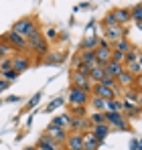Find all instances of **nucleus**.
Masks as SVG:
<instances>
[{"label":"nucleus","instance_id":"45","mask_svg":"<svg viewBox=\"0 0 142 150\" xmlns=\"http://www.w3.org/2000/svg\"><path fill=\"white\" fill-rule=\"evenodd\" d=\"M23 150H37V146H26V148H23Z\"/></svg>","mask_w":142,"mask_h":150},{"label":"nucleus","instance_id":"23","mask_svg":"<svg viewBox=\"0 0 142 150\" xmlns=\"http://www.w3.org/2000/svg\"><path fill=\"white\" fill-rule=\"evenodd\" d=\"M124 101H126V103H134V105H138V101H140V91H138L136 87L126 89V91H124Z\"/></svg>","mask_w":142,"mask_h":150},{"label":"nucleus","instance_id":"39","mask_svg":"<svg viewBox=\"0 0 142 150\" xmlns=\"http://www.w3.org/2000/svg\"><path fill=\"white\" fill-rule=\"evenodd\" d=\"M57 37H59L57 28H53V26H51V28L47 30V41H49V43H51V41H57Z\"/></svg>","mask_w":142,"mask_h":150},{"label":"nucleus","instance_id":"30","mask_svg":"<svg viewBox=\"0 0 142 150\" xmlns=\"http://www.w3.org/2000/svg\"><path fill=\"white\" fill-rule=\"evenodd\" d=\"M140 59V53L136 49H132V51H128L126 53V57H124V65H130V63H136Z\"/></svg>","mask_w":142,"mask_h":150},{"label":"nucleus","instance_id":"32","mask_svg":"<svg viewBox=\"0 0 142 150\" xmlns=\"http://www.w3.org/2000/svg\"><path fill=\"white\" fill-rule=\"evenodd\" d=\"M89 124H92V128H94V126H99V124H106V118H104V114H99V112H94V114L89 116Z\"/></svg>","mask_w":142,"mask_h":150},{"label":"nucleus","instance_id":"1","mask_svg":"<svg viewBox=\"0 0 142 150\" xmlns=\"http://www.w3.org/2000/svg\"><path fill=\"white\" fill-rule=\"evenodd\" d=\"M28 51L31 53H35V55H39V57H45L49 55V41L47 37L41 33V30H37V33H33L28 39Z\"/></svg>","mask_w":142,"mask_h":150},{"label":"nucleus","instance_id":"4","mask_svg":"<svg viewBox=\"0 0 142 150\" xmlns=\"http://www.w3.org/2000/svg\"><path fill=\"white\" fill-rule=\"evenodd\" d=\"M0 43H6L10 49L14 51H28V41L21 37V35H16L14 30H10V33H6L2 39H0Z\"/></svg>","mask_w":142,"mask_h":150},{"label":"nucleus","instance_id":"42","mask_svg":"<svg viewBox=\"0 0 142 150\" xmlns=\"http://www.w3.org/2000/svg\"><path fill=\"white\" fill-rule=\"evenodd\" d=\"M136 87H138V91L142 93V75H138V77H136Z\"/></svg>","mask_w":142,"mask_h":150},{"label":"nucleus","instance_id":"37","mask_svg":"<svg viewBox=\"0 0 142 150\" xmlns=\"http://www.w3.org/2000/svg\"><path fill=\"white\" fill-rule=\"evenodd\" d=\"M55 59H45V65H61L63 61H65V57L63 55H53Z\"/></svg>","mask_w":142,"mask_h":150},{"label":"nucleus","instance_id":"26","mask_svg":"<svg viewBox=\"0 0 142 150\" xmlns=\"http://www.w3.org/2000/svg\"><path fill=\"white\" fill-rule=\"evenodd\" d=\"M106 77V69L104 67H99V65H95L94 69L89 71V79H92V83H102V79Z\"/></svg>","mask_w":142,"mask_h":150},{"label":"nucleus","instance_id":"27","mask_svg":"<svg viewBox=\"0 0 142 150\" xmlns=\"http://www.w3.org/2000/svg\"><path fill=\"white\" fill-rule=\"evenodd\" d=\"M132 49H134V47L130 45V41H128V39H122V41H118V43H114V45H112V51H118V53H124V55H126L128 51H132Z\"/></svg>","mask_w":142,"mask_h":150},{"label":"nucleus","instance_id":"19","mask_svg":"<svg viewBox=\"0 0 142 150\" xmlns=\"http://www.w3.org/2000/svg\"><path fill=\"white\" fill-rule=\"evenodd\" d=\"M102 146V142L95 138L92 132H85L83 134V150H97Z\"/></svg>","mask_w":142,"mask_h":150},{"label":"nucleus","instance_id":"6","mask_svg":"<svg viewBox=\"0 0 142 150\" xmlns=\"http://www.w3.org/2000/svg\"><path fill=\"white\" fill-rule=\"evenodd\" d=\"M69 79H71V87H79V89H83V91L92 93L94 83H92L89 75H83V73H79V71H71Z\"/></svg>","mask_w":142,"mask_h":150},{"label":"nucleus","instance_id":"12","mask_svg":"<svg viewBox=\"0 0 142 150\" xmlns=\"http://www.w3.org/2000/svg\"><path fill=\"white\" fill-rule=\"evenodd\" d=\"M95 61L99 67H106L112 61V47H97L95 49Z\"/></svg>","mask_w":142,"mask_h":150},{"label":"nucleus","instance_id":"38","mask_svg":"<svg viewBox=\"0 0 142 150\" xmlns=\"http://www.w3.org/2000/svg\"><path fill=\"white\" fill-rule=\"evenodd\" d=\"M8 69H12V59H2L0 61V73L8 71Z\"/></svg>","mask_w":142,"mask_h":150},{"label":"nucleus","instance_id":"46","mask_svg":"<svg viewBox=\"0 0 142 150\" xmlns=\"http://www.w3.org/2000/svg\"><path fill=\"white\" fill-rule=\"evenodd\" d=\"M136 25H138V28H140V30H142V21H140V23H136Z\"/></svg>","mask_w":142,"mask_h":150},{"label":"nucleus","instance_id":"49","mask_svg":"<svg viewBox=\"0 0 142 150\" xmlns=\"http://www.w3.org/2000/svg\"><path fill=\"white\" fill-rule=\"evenodd\" d=\"M81 150H83V148H81Z\"/></svg>","mask_w":142,"mask_h":150},{"label":"nucleus","instance_id":"24","mask_svg":"<svg viewBox=\"0 0 142 150\" xmlns=\"http://www.w3.org/2000/svg\"><path fill=\"white\" fill-rule=\"evenodd\" d=\"M122 114L126 116V120L136 118V116H140V105H134V103H126V101H124V112H122Z\"/></svg>","mask_w":142,"mask_h":150},{"label":"nucleus","instance_id":"41","mask_svg":"<svg viewBox=\"0 0 142 150\" xmlns=\"http://www.w3.org/2000/svg\"><path fill=\"white\" fill-rule=\"evenodd\" d=\"M8 85H10V83H8L6 79H2V77H0V93H2L4 89H8Z\"/></svg>","mask_w":142,"mask_h":150},{"label":"nucleus","instance_id":"36","mask_svg":"<svg viewBox=\"0 0 142 150\" xmlns=\"http://www.w3.org/2000/svg\"><path fill=\"white\" fill-rule=\"evenodd\" d=\"M0 75H2V79H6L8 83H10V81H14V79L18 77V73H16L14 69H8V71H4V73H0Z\"/></svg>","mask_w":142,"mask_h":150},{"label":"nucleus","instance_id":"35","mask_svg":"<svg viewBox=\"0 0 142 150\" xmlns=\"http://www.w3.org/2000/svg\"><path fill=\"white\" fill-rule=\"evenodd\" d=\"M61 105H63V98H55V100L47 105V110H45V112H53V110H57V108H61Z\"/></svg>","mask_w":142,"mask_h":150},{"label":"nucleus","instance_id":"44","mask_svg":"<svg viewBox=\"0 0 142 150\" xmlns=\"http://www.w3.org/2000/svg\"><path fill=\"white\" fill-rule=\"evenodd\" d=\"M6 101H18V96H10V98H6Z\"/></svg>","mask_w":142,"mask_h":150},{"label":"nucleus","instance_id":"34","mask_svg":"<svg viewBox=\"0 0 142 150\" xmlns=\"http://www.w3.org/2000/svg\"><path fill=\"white\" fill-rule=\"evenodd\" d=\"M41 96H43L41 91H39V93H35V96H33V98L28 100V103H26V105L23 108V112H28V110H33V108H35V105H37L39 101H41Z\"/></svg>","mask_w":142,"mask_h":150},{"label":"nucleus","instance_id":"16","mask_svg":"<svg viewBox=\"0 0 142 150\" xmlns=\"http://www.w3.org/2000/svg\"><path fill=\"white\" fill-rule=\"evenodd\" d=\"M104 69H106V75H108V77H114V79H118L120 75L126 71L124 63H116V61H110V63H108Z\"/></svg>","mask_w":142,"mask_h":150},{"label":"nucleus","instance_id":"22","mask_svg":"<svg viewBox=\"0 0 142 150\" xmlns=\"http://www.w3.org/2000/svg\"><path fill=\"white\" fill-rule=\"evenodd\" d=\"M99 47V39L97 37H85L81 41V49L79 51H95Z\"/></svg>","mask_w":142,"mask_h":150},{"label":"nucleus","instance_id":"2","mask_svg":"<svg viewBox=\"0 0 142 150\" xmlns=\"http://www.w3.org/2000/svg\"><path fill=\"white\" fill-rule=\"evenodd\" d=\"M12 30H14L16 35L24 37V39H28L33 33H37V30H39V26H37V21H35L33 16H26V18L16 21V23L12 25Z\"/></svg>","mask_w":142,"mask_h":150},{"label":"nucleus","instance_id":"40","mask_svg":"<svg viewBox=\"0 0 142 150\" xmlns=\"http://www.w3.org/2000/svg\"><path fill=\"white\" fill-rule=\"evenodd\" d=\"M8 51H10V47H8L6 43H0V61H2V57H4Z\"/></svg>","mask_w":142,"mask_h":150},{"label":"nucleus","instance_id":"15","mask_svg":"<svg viewBox=\"0 0 142 150\" xmlns=\"http://www.w3.org/2000/svg\"><path fill=\"white\" fill-rule=\"evenodd\" d=\"M118 87L122 91H126V89H132V87H136V77L132 73H128V71H124V73L118 77Z\"/></svg>","mask_w":142,"mask_h":150},{"label":"nucleus","instance_id":"18","mask_svg":"<svg viewBox=\"0 0 142 150\" xmlns=\"http://www.w3.org/2000/svg\"><path fill=\"white\" fill-rule=\"evenodd\" d=\"M112 14L116 16V21H118V25H128L130 21H132V16H130V8H112Z\"/></svg>","mask_w":142,"mask_h":150},{"label":"nucleus","instance_id":"28","mask_svg":"<svg viewBox=\"0 0 142 150\" xmlns=\"http://www.w3.org/2000/svg\"><path fill=\"white\" fill-rule=\"evenodd\" d=\"M53 124H57V126H61V128H65V130H69V126H71V116H69V114H63V116L55 118V120H53Z\"/></svg>","mask_w":142,"mask_h":150},{"label":"nucleus","instance_id":"5","mask_svg":"<svg viewBox=\"0 0 142 150\" xmlns=\"http://www.w3.org/2000/svg\"><path fill=\"white\" fill-rule=\"evenodd\" d=\"M89 96L87 91L79 89V87H71L69 89V96H67V101H69L71 108H85L89 103Z\"/></svg>","mask_w":142,"mask_h":150},{"label":"nucleus","instance_id":"13","mask_svg":"<svg viewBox=\"0 0 142 150\" xmlns=\"http://www.w3.org/2000/svg\"><path fill=\"white\" fill-rule=\"evenodd\" d=\"M28 67H31V59H28V57H23L21 53H16V55L12 57V69L18 75L23 73V71H26Z\"/></svg>","mask_w":142,"mask_h":150},{"label":"nucleus","instance_id":"10","mask_svg":"<svg viewBox=\"0 0 142 150\" xmlns=\"http://www.w3.org/2000/svg\"><path fill=\"white\" fill-rule=\"evenodd\" d=\"M45 132H47L49 136H53V138H55V140H57L59 144H63V142L67 140V136H69V132H67L65 128H61V126L53 124V122L47 126V130H45Z\"/></svg>","mask_w":142,"mask_h":150},{"label":"nucleus","instance_id":"11","mask_svg":"<svg viewBox=\"0 0 142 150\" xmlns=\"http://www.w3.org/2000/svg\"><path fill=\"white\" fill-rule=\"evenodd\" d=\"M92 96H97V98H102V100H106V101L118 98L114 89H110V87H106V85H102V83H95L94 87H92Z\"/></svg>","mask_w":142,"mask_h":150},{"label":"nucleus","instance_id":"31","mask_svg":"<svg viewBox=\"0 0 142 150\" xmlns=\"http://www.w3.org/2000/svg\"><path fill=\"white\" fill-rule=\"evenodd\" d=\"M124 67H126V71H128V73H132L134 77L142 75V65H140V61H136V63H130V65H124Z\"/></svg>","mask_w":142,"mask_h":150},{"label":"nucleus","instance_id":"25","mask_svg":"<svg viewBox=\"0 0 142 150\" xmlns=\"http://www.w3.org/2000/svg\"><path fill=\"white\" fill-rule=\"evenodd\" d=\"M89 105L94 108L95 112L104 114V112H106V105H108V101L102 100V98H97V96H89Z\"/></svg>","mask_w":142,"mask_h":150},{"label":"nucleus","instance_id":"20","mask_svg":"<svg viewBox=\"0 0 142 150\" xmlns=\"http://www.w3.org/2000/svg\"><path fill=\"white\" fill-rule=\"evenodd\" d=\"M110 132H112V128H110L108 124H99V126H94V128H92V134H94L102 144H104V140L108 138V134H110Z\"/></svg>","mask_w":142,"mask_h":150},{"label":"nucleus","instance_id":"48","mask_svg":"<svg viewBox=\"0 0 142 150\" xmlns=\"http://www.w3.org/2000/svg\"><path fill=\"white\" fill-rule=\"evenodd\" d=\"M140 116H142V108H140Z\"/></svg>","mask_w":142,"mask_h":150},{"label":"nucleus","instance_id":"29","mask_svg":"<svg viewBox=\"0 0 142 150\" xmlns=\"http://www.w3.org/2000/svg\"><path fill=\"white\" fill-rule=\"evenodd\" d=\"M102 26L104 28H112V26H118V21H116V16L112 14V10L104 16V21H102Z\"/></svg>","mask_w":142,"mask_h":150},{"label":"nucleus","instance_id":"3","mask_svg":"<svg viewBox=\"0 0 142 150\" xmlns=\"http://www.w3.org/2000/svg\"><path fill=\"white\" fill-rule=\"evenodd\" d=\"M106 124L110 126L112 130H120V132H130V124L126 120L124 114H112V112H104Z\"/></svg>","mask_w":142,"mask_h":150},{"label":"nucleus","instance_id":"9","mask_svg":"<svg viewBox=\"0 0 142 150\" xmlns=\"http://www.w3.org/2000/svg\"><path fill=\"white\" fill-rule=\"evenodd\" d=\"M89 128H92V124H89V118L71 116V126H69L71 132H75V134H85V132H87Z\"/></svg>","mask_w":142,"mask_h":150},{"label":"nucleus","instance_id":"8","mask_svg":"<svg viewBox=\"0 0 142 150\" xmlns=\"http://www.w3.org/2000/svg\"><path fill=\"white\" fill-rule=\"evenodd\" d=\"M35 146H37V150H61V144L53 136H49L47 132L41 134V138H39V142Z\"/></svg>","mask_w":142,"mask_h":150},{"label":"nucleus","instance_id":"7","mask_svg":"<svg viewBox=\"0 0 142 150\" xmlns=\"http://www.w3.org/2000/svg\"><path fill=\"white\" fill-rule=\"evenodd\" d=\"M104 39L110 43V45H114V43H118L122 39H126V26H112V28H104Z\"/></svg>","mask_w":142,"mask_h":150},{"label":"nucleus","instance_id":"21","mask_svg":"<svg viewBox=\"0 0 142 150\" xmlns=\"http://www.w3.org/2000/svg\"><path fill=\"white\" fill-rule=\"evenodd\" d=\"M106 112H112V114H122V112H124V100H118V98L110 100V101H108V105H106Z\"/></svg>","mask_w":142,"mask_h":150},{"label":"nucleus","instance_id":"43","mask_svg":"<svg viewBox=\"0 0 142 150\" xmlns=\"http://www.w3.org/2000/svg\"><path fill=\"white\" fill-rule=\"evenodd\" d=\"M138 148H140L138 140H132V142H130V150H138Z\"/></svg>","mask_w":142,"mask_h":150},{"label":"nucleus","instance_id":"17","mask_svg":"<svg viewBox=\"0 0 142 150\" xmlns=\"http://www.w3.org/2000/svg\"><path fill=\"white\" fill-rule=\"evenodd\" d=\"M79 59H81V65H85L87 69H94L95 65H97L95 51H79Z\"/></svg>","mask_w":142,"mask_h":150},{"label":"nucleus","instance_id":"14","mask_svg":"<svg viewBox=\"0 0 142 150\" xmlns=\"http://www.w3.org/2000/svg\"><path fill=\"white\" fill-rule=\"evenodd\" d=\"M65 148L67 150H81L83 148V134H75L71 132L65 140Z\"/></svg>","mask_w":142,"mask_h":150},{"label":"nucleus","instance_id":"33","mask_svg":"<svg viewBox=\"0 0 142 150\" xmlns=\"http://www.w3.org/2000/svg\"><path fill=\"white\" fill-rule=\"evenodd\" d=\"M130 16H132V21L140 23V21H142V4H136V6L130 8Z\"/></svg>","mask_w":142,"mask_h":150},{"label":"nucleus","instance_id":"47","mask_svg":"<svg viewBox=\"0 0 142 150\" xmlns=\"http://www.w3.org/2000/svg\"><path fill=\"white\" fill-rule=\"evenodd\" d=\"M138 105H140V108H142V93H140V101H138Z\"/></svg>","mask_w":142,"mask_h":150}]
</instances>
